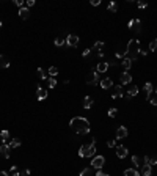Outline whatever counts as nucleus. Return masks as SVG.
I'll return each mask as SVG.
<instances>
[{"label": "nucleus", "mask_w": 157, "mask_h": 176, "mask_svg": "<svg viewBox=\"0 0 157 176\" xmlns=\"http://www.w3.org/2000/svg\"><path fill=\"white\" fill-rule=\"evenodd\" d=\"M69 126H71L72 131L79 135H86L88 132H90V121L86 118H83V116H75V118H72L69 121Z\"/></svg>", "instance_id": "f257e3e1"}, {"label": "nucleus", "mask_w": 157, "mask_h": 176, "mask_svg": "<svg viewBox=\"0 0 157 176\" xmlns=\"http://www.w3.org/2000/svg\"><path fill=\"white\" fill-rule=\"evenodd\" d=\"M140 41L138 40H131L127 42V46H126V57L127 58H131V60L133 61V60H137L138 58V55H140Z\"/></svg>", "instance_id": "f03ea898"}, {"label": "nucleus", "mask_w": 157, "mask_h": 176, "mask_svg": "<svg viewBox=\"0 0 157 176\" xmlns=\"http://www.w3.org/2000/svg\"><path fill=\"white\" fill-rule=\"evenodd\" d=\"M80 157H94L96 156V145L90 143V145H82L79 150Z\"/></svg>", "instance_id": "7ed1b4c3"}, {"label": "nucleus", "mask_w": 157, "mask_h": 176, "mask_svg": "<svg viewBox=\"0 0 157 176\" xmlns=\"http://www.w3.org/2000/svg\"><path fill=\"white\" fill-rule=\"evenodd\" d=\"M104 163H105L104 156H94L93 160H91V167L96 168V170H101V168L104 167Z\"/></svg>", "instance_id": "20e7f679"}, {"label": "nucleus", "mask_w": 157, "mask_h": 176, "mask_svg": "<svg viewBox=\"0 0 157 176\" xmlns=\"http://www.w3.org/2000/svg\"><path fill=\"white\" fill-rule=\"evenodd\" d=\"M98 71H93V72H90V74H86V77H85V82L88 85H96L98 82H99V76H98Z\"/></svg>", "instance_id": "39448f33"}, {"label": "nucleus", "mask_w": 157, "mask_h": 176, "mask_svg": "<svg viewBox=\"0 0 157 176\" xmlns=\"http://www.w3.org/2000/svg\"><path fill=\"white\" fill-rule=\"evenodd\" d=\"M79 42H80V38L77 35H68L66 36V44L69 47H75V46H79Z\"/></svg>", "instance_id": "423d86ee"}, {"label": "nucleus", "mask_w": 157, "mask_h": 176, "mask_svg": "<svg viewBox=\"0 0 157 176\" xmlns=\"http://www.w3.org/2000/svg\"><path fill=\"white\" fill-rule=\"evenodd\" d=\"M129 135V131L126 126H118L116 129V140H121V138H126Z\"/></svg>", "instance_id": "0eeeda50"}, {"label": "nucleus", "mask_w": 157, "mask_h": 176, "mask_svg": "<svg viewBox=\"0 0 157 176\" xmlns=\"http://www.w3.org/2000/svg\"><path fill=\"white\" fill-rule=\"evenodd\" d=\"M127 148L126 146H122V145H120V146H116V156L120 159H124V157H127Z\"/></svg>", "instance_id": "6e6552de"}, {"label": "nucleus", "mask_w": 157, "mask_h": 176, "mask_svg": "<svg viewBox=\"0 0 157 176\" xmlns=\"http://www.w3.org/2000/svg\"><path fill=\"white\" fill-rule=\"evenodd\" d=\"M10 145H6V143H2V146H0V154L3 156V159H8L10 157Z\"/></svg>", "instance_id": "1a4fd4ad"}, {"label": "nucleus", "mask_w": 157, "mask_h": 176, "mask_svg": "<svg viewBox=\"0 0 157 176\" xmlns=\"http://www.w3.org/2000/svg\"><path fill=\"white\" fill-rule=\"evenodd\" d=\"M99 85H101V88H104V90H109V88H112V85H113V80L110 79V77H105V79H102L101 82H99Z\"/></svg>", "instance_id": "9d476101"}, {"label": "nucleus", "mask_w": 157, "mask_h": 176, "mask_svg": "<svg viewBox=\"0 0 157 176\" xmlns=\"http://www.w3.org/2000/svg\"><path fill=\"white\" fill-rule=\"evenodd\" d=\"M36 97H38V101H44L46 97H47V90L38 87L36 88Z\"/></svg>", "instance_id": "9b49d317"}, {"label": "nucleus", "mask_w": 157, "mask_h": 176, "mask_svg": "<svg viewBox=\"0 0 157 176\" xmlns=\"http://www.w3.org/2000/svg\"><path fill=\"white\" fill-rule=\"evenodd\" d=\"M132 82V76L129 74V71H124L121 74V83L122 85H129Z\"/></svg>", "instance_id": "f8f14e48"}, {"label": "nucleus", "mask_w": 157, "mask_h": 176, "mask_svg": "<svg viewBox=\"0 0 157 176\" xmlns=\"http://www.w3.org/2000/svg\"><path fill=\"white\" fill-rule=\"evenodd\" d=\"M19 17L27 21V19L30 17V10L27 8V6H22V8H19Z\"/></svg>", "instance_id": "ddd939ff"}, {"label": "nucleus", "mask_w": 157, "mask_h": 176, "mask_svg": "<svg viewBox=\"0 0 157 176\" xmlns=\"http://www.w3.org/2000/svg\"><path fill=\"white\" fill-rule=\"evenodd\" d=\"M132 163H133V165H135L137 168H138V167H143L145 165V162H143V157H140V156H132Z\"/></svg>", "instance_id": "4468645a"}, {"label": "nucleus", "mask_w": 157, "mask_h": 176, "mask_svg": "<svg viewBox=\"0 0 157 176\" xmlns=\"http://www.w3.org/2000/svg\"><path fill=\"white\" fill-rule=\"evenodd\" d=\"M143 90H145V93H146V96H148V101H149V99H151V96H152V83H151V82H146Z\"/></svg>", "instance_id": "2eb2a0df"}, {"label": "nucleus", "mask_w": 157, "mask_h": 176, "mask_svg": "<svg viewBox=\"0 0 157 176\" xmlns=\"http://www.w3.org/2000/svg\"><path fill=\"white\" fill-rule=\"evenodd\" d=\"M8 66H10V58L0 54V68H8Z\"/></svg>", "instance_id": "dca6fc26"}, {"label": "nucleus", "mask_w": 157, "mask_h": 176, "mask_svg": "<svg viewBox=\"0 0 157 176\" xmlns=\"http://www.w3.org/2000/svg\"><path fill=\"white\" fill-rule=\"evenodd\" d=\"M137 95H138V87H137V85H131L127 90V97H133Z\"/></svg>", "instance_id": "f3484780"}, {"label": "nucleus", "mask_w": 157, "mask_h": 176, "mask_svg": "<svg viewBox=\"0 0 157 176\" xmlns=\"http://www.w3.org/2000/svg\"><path fill=\"white\" fill-rule=\"evenodd\" d=\"M141 176H151V165L149 163H145L141 167Z\"/></svg>", "instance_id": "a211bd4d"}, {"label": "nucleus", "mask_w": 157, "mask_h": 176, "mask_svg": "<svg viewBox=\"0 0 157 176\" xmlns=\"http://www.w3.org/2000/svg\"><path fill=\"white\" fill-rule=\"evenodd\" d=\"M122 68H124L126 69V71H129V69H131V66H132V60H131V58H127V57H124V58H122Z\"/></svg>", "instance_id": "6ab92c4d"}, {"label": "nucleus", "mask_w": 157, "mask_h": 176, "mask_svg": "<svg viewBox=\"0 0 157 176\" xmlns=\"http://www.w3.org/2000/svg\"><path fill=\"white\" fill-rule=\"evenodd\" d=\"M124 96V93H122V88H121V85H118L116 88H115V93L112 95L113 99H116V97H122Z\"/></svg>", "instance_id": "aec40b11"}, {"label": "nucleus", "mask_w": 157, "mask_h": 176, "mask_svg": "<svg viewBox=\"0 0 157 176\" xmlns=\"http://www.w3.org/2000/svg\"><path fill=\"white\" fill-rule=\"evenodd\" d=\"M132 29L135 30V33H140V32H141V21H140V19H133Z\"/></svg>", "instance_id": "412c9836"}, {"label": "nucleus", "mask_w": 157, "mask_h": 176, "mask_svg": "<svg viewBox=\"0 0 157 176\" xmlns=\"http://www.w3.org/2000/svg\"><path fill=\"white\" fill-rule=\"evenodd\" d=\"M93 97L91 96H85V99H83V107L85 109H91V105H93Z\"/></svg>", "instance_id": "4be33fe9"}, {"label": "nucleus", "mask_w": 157, "mask_h": 176, "mask_svg": "<svg viewBox=\"0 0 157 176\" xmlns=\"http://www.w3.org/2000/svg\"><path fill=\"white\" fill-rule=\"evenodd\" d=\"M124 176H141V175L135 168H127V170H124Z\"/></svg>", "instance_id": "5701e85b"}, {"label": "nucleus", "mask_w": 157, "mask_h": 176, "mask_svg": "<svg viewBox=\"0 0 157 176\" xmlns=\"http://www.w3.org/2000/svg\"><path fill=\"white\" fill-rule=\"evenodd\" d=\"M91 50H98V54H99V52H102V50H104V42H102V41H96Z\"/></svg>", "instance_id": "b1692460"}, {"label": "nucleus", "mask_w": 157, "mask_h": 176, "mask_svg": "<svg viewBox=\"0 0 157 176\" xmlns=\"http://www.w3.org/2000/svg\"><path fill=\"white\" fill-rule=\"evenodd\" d=\"M107 69H109V63H107V61H102V63L98 65V69H96V71L98 72H105Z\"/></svg>", "instance_id": "393cba45"}, {"label": "nucleus", "mask_w": 157, "mask_h": 176, "mask_svg": "<svg viewBox=\"0 0 157 176\" xmlns=\"http://www.w3.org/2000/svg\"><path fill=\"white\" fill-rule=\"evenodd\" d=\"M21 145H22L21 138H13V140H11V143H10V148H19Z\"/></svg>", "instance_id": "a878e982"}, {"label": "nucleus", "mask_w": 157, "mask_h": 176, "mask_svg": "<svg viewBox=\"0 0 157 176\" xmlns=\"http://www.w3.org/2000/svg\"><path fill=\"white\" fill-rule=\"evenodd\" d=\"M0 138H2V143H6V140L10 138V132L8 131H2L0 132Z\"/></svg>", "instance_id": "bb28decb"}, {"label": "nucleus", "mask_w": 157, "mask_h": 176, "mask_svg": "<svg viewBox=\"0 0 157 176\" xmlns=\"http://www.w3.org/2000/svg\"><path fill=\"white\" fill-rule=\"evenodd\" d=\"M107 8H109L110 13H116V11H118V5H116V2H110Z\"/></svg>", "instance_id": "cd10ccee"}, {"label": "nucleus", "mask_w": 157, "mask_h": 176, "mask_svg": "<svg viewBox=\"0 0 157 176\" xmlns=\"http://www.w3.org/2000/svg\"><path fill=\"white\" fill-rule=\"evenodd\" d=\"M47 85H49V88H55V87H57L55 77H49V79H47Z\"/></svg>", "instance_id": "c85d7f7f"}, {"label": "nucleus", "mask_w": 157, "mask_h": 176, "mask_svg": "<svg viewBox=\"0 0 157 176\" xmlns=\"http://www.w3.org/2000/svg\"><path fill=\"white\" fill-rule=\"evenodd\" d=\"M17 173H19V170H17V167L16 165H13L10 168V171H8V175L10 176H17Z\"/></svg>", "instance_id": "c756f323"}, {"label": "nucleus", "mask_w": 157, "mask_h": 176, "mask_svg": "<svg viewBox=\"0 0 157 176\" xmlns=\"http://www.w3.org/2000/svg\"><path fill=\"white\" fill-rule=\"evenodd\" d=\"M38 77H39L41 80H44V79H47V76H46V72H44V69H41V68H38Z\"/></svg>", "instance_id": "7c9ffc66"}, {"label": "nucleus", "mask_w": 157, "mask_h": 176, "mask_svg": "<svg viewBox=\"0 0 157 176\" xmlns=\"http://www.w3.org/2000/svg\"><path fill=\"white\" fill-rule=\"evenodd\" d=\"M64 42H66V40H64V38H55V46H57V47H61Z\"/></svg>", "instance_id": "2f4dec72"}, {"label": "nucleus", "mask_w": 157, "mask_h": 176, "mask_svg": "<svg viewBox=\"0 0 157 176\" xmlns=\"http://www.w3.org/2000/svg\"><path fill=\"white\" fill-rule=\"evenodd\" d=\"M124 55H126V49H118L116 50V58H124Z\"/></svg>", "instance_id": "473e14b6"}, {"label": "nucleus", "mask_w": 157, "mask_h": 176, "mask_svg": "<svg viewBox=\"0 0 157 176\" xmlns=\"http://www.w3.org/2000/svg\"><path fill=\"white\" fill-rule=\"evenodd\" d=\"M57 74H58V69L55 68V66H50L49 68V76H52V77H55Z\"/></svg>", "instance_id": "72a5a7b5"}, {"label": "nucleus", "mask_w": 157, "mask_h": 176, "mask_svg": "<svg viewBox=\"0 0 157 176\" xmlns=\"http://www.w3.org/2000/svg\"><path fill=\"white\" fill-rule=\"evenodd\" d=\"M79 176H91V168H83Z\"/></svg>", "instance_id": "f704fd0d"}, {"label": "nucleus", "mask_w": 157, "mask_h": 176, "mask_svg": "<svg viewBox=\"0 0 157 176\" xmlns=\"http://www.w3.org/2000/svg\"><path fill=\"white\" fill-rule=\"evenodd\" d=\"M149 50H152V52H154V50H157V38H156L154 41L149 42Z\"/></svg>", "instance_id": "c9c22d12"}, {"label": "nucleus", "mask_w": 157, "mask_h": 176, "mask_svg": "<svg viewBox=\"0 0 157 176\" xmlns=\"http://www.w3.org/2000/svg\"><path fill=\"white\" fill-rule=\"evenodd\" d=\"M148 163H149V165H156V163H157V154H154V156H152V157H149V160H148Z\"/></svg>", "instance_id": "e433bc0d"}, {"label": "nucleus", "mask_w": 157, "mask_h": 176, "mask_svg": "<svg viewBox=\"0 0 157 176\" xmlns=\"http://www.w3.org/2000/svg\"><path fill=\"white\" fill-rule=\"evenodd\" d=\"M116 113H118V110H116L115 107H112V109L109 110V116H110V118H115V116H116Z\"/></svg>", "instance_id": "4c0bfd02"}, {"label": "nucleus", "mask_w": 157, "mask_h": 176, "mask_svg": "<svg viewBox=\"0 0 157 176\" xmlns=\"http://www.w3.org/2000/svg\"><path fill=\"white\" fill-rule=\"evenodd\" d=\"M28 175H30L28 168H25V170H22V171H19V173H17V176H28Z\"/></svg>", "instance_id": "58836bf2"}, {"label": "nucleus", "mask_w": 157, "mask_h": 176, "mask_svg": "<svg viewBox=\"0 0 157 176\" xmlns=\"http://www.w3.org/2000/svg\"><path fill=\"white\" fill-rule=\"evenodd\" d=\"M137 5H138L140 10H143V8H146V6H148V2H138Z\"/></svg>", "instance_id": "ea45409f"}, {"label": "nucleus", "mask_w": 157, "mask_h": 176, "mask_svg": "<svg viewBox=\"0 0 157 176\" xmlns=\"http://www.w3.org/2000/svg\"><path fill=\"white\" fill-rule=\"evenodd\" d=\"M149 102H151L152 105H157V95H156V96H151V99H149Z\"/></svg>", "instance_id": "a19ab883"}, {"label": "nucleus", "mask_w": 157, "mask_h": 176, "mask_svg": "<svg viewBox=\"0 0 157 176\" xmlns=\"http://www.w3.org/2000/svg\"><path fill=\"white\" fill-rule=\"evenodd\" d=\"M33 5H35V0H27V2H25L27 8H30V6H33Z\"/></svg>", "instance_id": "79ce46f5"}, {"label": "nucleus", "mask_w": 157, "mask_h": 176, "mask_svg": "<svg viewBox=\"0 0 157 176\" xmlns=\"http://www.w3.org/2000/svg\"><path fill=\"white\" fill-rule=\"evenodd\" d=\"M14 5L19 6V8H22V6H24V2H22V0H14Z\"/></svg>", "instance_id": "37998d69"}, {"label": "nucleus", "mask_w": 157, "mask_h": 176, "mask_svg": "<svg viewBox=\"0 0 157 176\" xmlns=\"http://www.w3.org/2000/svg\"><path fill=\"white\" fill-rule=\"evenodd\" d=\"M115 145H116V142H115V140H109V142H107V146H109V148H113Z\"/></svg>", "instance_id": "c03bdc74"}, {"label": "nucleus", "mask_w": 157, "mask_h": 176, "mask_svg": "<svg viewBox=\"0 0 157 176\" xmlns=\"http://www.w3.org/2000/svg\"><path fill=\"white\" fill-rule=\"evenodd\" d=\"M90 52H91V49H85V50L82 52V55H83V57H88V55H90Z\"/></svg>", "instance_id": "a18cd8bd"}, {"label": "nucleus", "mask_w": 157, "mask_h": 176, "mask_svg": "<svg viewBox=\"0 0 157 176\" xmlns=\"http://www.w3.org/2000/svg\"><path fill=\"white\" fill-rule=\"evenodd\" d=\"M91 5H93V6H98V5H101V0H91Z\"/></svg>", "instance_id": "49530a36"}, {"label": "nucleus", "mask_w": 157, "mask_h": 176, "mask_svg": "<svg viewBox=\"0 0 157 176\" xmlns=\"http://www.w3.org/2000/svg\"><path fill=\"white\" fill-rule=\"evenodd\" d=\"M105 173H104V171H102V170H98V173H96V176H104Z\"/></svg>", "instance_id": "de8ad7c7"}, {"label": "nucleus", "mask_w": 157, "mask_h": 176, "mask_svg": "<svg viewBox=\"0 0 157 176\" xmlns=\"http://www.w3.org/2000/svg\"><path fill=\"white\" fill-rule=\"evenodd\" d=\"M127 25H129V29H132V25H133V19H131V21H129V24H127Z\"/></svg>", "instance_id": "09e8293b"}, {"label": "nucleus", "mask_w": 157, "mask_h": 176, "mask_svg": "<svg viewBox=\"0 0 157 176\" xmlns=\"http://www.w3.org/2000/svg\"><path fill=\"white\" fill-rule=\"evenodd\" d=\"M0 175H2V176H10L8 171H0Z\"/></svg>", "instance_id": "8fccbe9b"}, {"label": "nucleus", "mask_w": 157, "mask_h": 176, "mask_svg": "<svg viewBox=\"0 0 157 176\" xmlns=\"http://www.w3.org/2000/svg\"><path fill=\"white\" fill-rule=\"evenodd\" d=\"M0 27H2V21H0Z\"/></svg>", "instance_id": "3c124183"}, {"label": "nucleus", "mask_w": 157, "mask_h": 176, "mask_svg": "<svg viewBox=\"0 0 157 176\" xmlns=\"http://www.w3.org/2000/svg\"><path fill=\"white\" fill-rule=\"evenodd\" d=\"M156 91H157V90H156Z\"/></svg>", "instance_id": "603ef678"}]
</instances>
